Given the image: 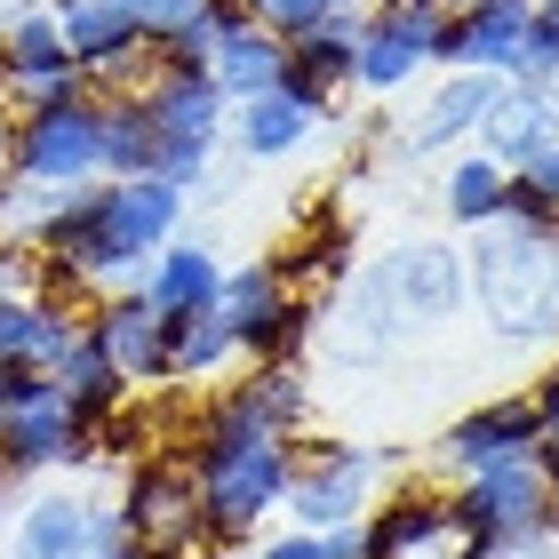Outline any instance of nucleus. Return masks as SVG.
<instances>
[{
  "label": "nucleus",
  "mask_w": 559,
  "mask_h": 559,
  "mask_svg": "<svg viewBox=\"0 0 559 559\" xmlns=\"http://www.w3.org/2000/svg\"><path fill=\"white\" fill-rule=\"evenodd\" d=\"M472 296L488 304V328L512 344H559V233L488 224L464 257Z\"/></svg>",
  "instance_id": "obj_1"
},
{
  "label": "nucleus",
  "mask_w": 559,
  "mask_h": 559,
  "mask_svg": "<svg viewBox=\"0 0 559 559\" xmlns=\"http://www.w3.org/2000/svg\"><path fill=\"white\" fill-rule=\"evenodd\" d=\"M448 512H455V527H464L472 544H512V536L559 527V488H551L544 440L512 448V455H488L479 472H464L455 496H448Z\"/></svg>",
  "instance_id": "obj_2"
},
{
  "label": "nucleus",
  "mask_w": 559,
  "mask_h": 559,
  "mask_svg": "<svg viewBox=\"0 0 559 559\" xmlns=\"http://www.w3.org/2000/svg\"><path fill=\"white\" fill-rule=\"evenodd\" d=\"M296 479V448L288 440H248V448H200L192 455V488H200V520L216 544H240L288 503Z\"/></svg>",
  "instance_id": "obj_3"
},
{
  "label": "nucleus",
  "mask_w": 559,
  "mask_h": 559,
  "mask_svg": "<svg viewBox=\"0 0 559 559\" xmlns=\"http://www.w3.org/2000/svg\"><path fill=\"white\" fill-rule=\"evenodd\" d=\"M0 96H9V112H40V105H72V96H96L88 72L72 64L64 48V24L40 9H24L16 24H0Z\"/></svg>",
  "instance_id": "obj_4"
},
{
  "label": "nucleus",
  "mask_w": 559,
  "mask_h": 559,
  "mask_svg": "<svg viewBox=\"0 0 559 559\" xmlns=\"http://www.w3.org/2000/svg\"><path fill=\"white\" fill-rule=\"evenodd\" d=\"M216 320L233 328V352H248V360H296L304 344V296L288 288V272L280 264H240L224 272L216 288Z\"/></svg>",
  "instance_id": "obj_5"
},
{
  "label": "nucleus",
  "mask_w": 559,
  "mask_h": 559,
  "mask_svg": "<svg viewBox=\"0 0 559 559\" xmlns=\"http://www.w3.org/2000/svg\"><path fill=\"white\" fill-rule=\"evenodd\" d=\"M96 120H105V96L16 112L9 176H33V185H96Z\"/></svg>",
  "instance_id": "obj_6"
},
{
  "label": "nucleus",
  "mask_w": 559,
  "mask_h": 559,
  "mask_svg": "<svg viewBox=\"0 0 559 559\" xmlns=\"http://www.w3.org/2000/svg\"><path fill=\"white\" fill-rule=\"evenodd\" d=\"M88 455H96V440L81 431L72 400L57 392V376L16 368L9 416H0V464L9 472H40V464H88Z\"/></svg>",
  "instance_id": "obj_7"
},
{
  "label": "nucleus",
  "mask_w": 559,
  "mask_h": 559,
  "mask_svg": "<svg viewBox=\"0 0 559 559\" xmlns=\"http://www.w3.org/2000/svg\"><path fill=\"white\" fill-rule=\"evenodd\" d=\"M112 520L129 527L144 551H168V559H192L200 544H216L209 520H200L192 472H168V464H136V472H129V496H120Z\"/></svg>",
  "instance_id": "obj_8"
},
{
  "label": "nucleus",
  "mask_w": 559,
  "mask_h": 559,
  "mask_svg": "<svg viewBox=\"0 0 559 559\" xmlns=\"http://www.w3.org/2000/svg\"><path fill=\"white\" fill-rule=\"evenodd\" d=\"M376 472H384V455H368V448H312V455H296L280 512H296V527H352L376 503Z\"/></svg>",
  "instance_id": "obj_9"
},
{
  "label": "nucleus",
  "mask_w": 559,
  "mask_h": 559,
  "mask_svg": "<svg viewBox=\"0 0 559 559\" xmlns=\"http://www.w3.org/2000/svg\"><path fill=\"white\" fill-rule=\"evenodd\" d=\"M440 16L448 9H431V0H408V9H368L360 48H352V88H368V96L408 88L416 72L431 64V33H440Z\"/></svg>",
  "instance_id": "obj_10"
},
{
  "label": "nucleus",
  "mask_w": 559,
  "mask_h": 559,
  "mask_svg": "<svg viewBox=\"0 0 559 559\" xmlns=\"http://www.w3.org/2000/svg\"><path fill=\"white\" fill-rule=\"evenodd\" d=\"M88 336L105 344V360L129 376V384H168V320L129 288V296H96Z\"/></svg>",
  "instance_id": "obj_11"
},
{
  "label": "nucleus",
  "mask_w": 559,
  "mask_h": 559,
  "mask_svg": "<svg viewBox=\"0 0 559 559\" xmlns=\"http://www.w3.org/2000/svg\"><path fill=\"white\" fill-rule=\"evenodd\" d=\"M96 200H105V233L129 248V257H160L185 224V192L160 185V176H96Z\"/></svg>",
  "instance_id": "obj_12"
},
{
  "label": "nucleus",
  "mask_w": 559,
  "mask_h": 559,
  "mask_svg": "<svg viewBox=\"0 0 559 559\" xmlns=\"http://www.w3.org/2000/svg\"><path fill=\"white\" fill-rule=\"evenodd\" d=\"M544 440V416H536V400H488V408H464L448 424V440H440V464L464 479V472H479L488 455H512V448H536Z\"/></svg>",
  "instance_id": "obj_13"
},
{
  "label": "nucleus",
  "mask_w": 559,
  "mask_h": 559,
  "mask_svg": "<svg viewBox=\"0 0 559 559\" xmlns=\"http://www.w3.org/2000/svg\"><path fill=\"white\" fill-rule=\"evenodd\" d=\"M384 280H392V304H400L408 320H448L455 304L472 296V272H464V257H455L448 240L400 248V257L384 264Z\"/></svg>",
  "instance_id": "obj_14"
},
{
  "label": "nucleus",
  "mask_w": 559,
  "mask_h": 559,
  "mask_svg": "<svg viewBox=\"0 0 559 559\" xmlns=\"http://www.w3.org/2000/svg\"><path fill=\"white\" fill-rule=\"evenodd\" d=\"M144 112H152V129H160V136L216 144V136H224V112H233V105H224V88H216L209 64H160V81H152Z\"/></svg>",
  "instance_id": "obj_15"
},
{
  "label": "nucleus",
  "mask_w": 559,
  "mask_h": 559,
  "mask_svg": "<svg viewBox=\"0 0 559 559\" xmlns=\"http://www.w3.org/2000/svg\"><path fill=\"white\" fill-rule=\"evenodd\" d=\"M216 288H224V264L209 257L200 240H168L160 257L144 264V280H136V296L152 304L160 320H185V312H209L216 304Z\"/></svg>",
  "instance_id": "obj_16"
},
{
  "label": "nucleus",
  "mask_w": 559,
  "mask_h": 559,
  "mask_svg": "<svg viewBox=\"0 0 559 559\" xmlns=\"http://www.w3.org/2000/svg\"><path fill=\"white\" fill-rule=\"evenodd\" d=\"M320 112L312 96H296V88H264V96H248V105H233V144L248 152V160H288V152H304V136L320 129Z\"/></svg>",
  "instance_id": "obj_17"
},
{
  "label": "nucleus",
  "mask_w": 559,
  "mask_h": 559,
  "mask_svg": "<svg viewBox=\"0 0 559 559\" xmlns=\"http://www.w3.org/2000/svg\"><path fill=\"white\" fill-rule=\"evenodd\" d=\"M544 136H559V96L551 88H520V81H503V96L488 112H479V129H472V152H488V160L512 168L520 152H536Z\"/></svg>",
  "instance_id": "obj_18"
},
{
  "label": "nucleus",
  "mask_w": 559,
  "mask_h": 559,
  "mask_svg": "<svg viewBox=\"0 0 559 559\" xmlns=\"http://www.w3.org/2000/svg\"><path fill=\"white\" fill-rule=\"evenodd\" d=\"M105 512L88 496H40L33 512L16 520V559H88L105 544Z\"/></svg>",
  "instance_id": "obj_19"
},
{
  "label": "nucleus",
  "mask_w": 559,
  "mask_h": 559,
  "mask_svg": "<svg viewBox=\"0 0 559 559\" xmlns=\"http://www.w3.org/2000/svg\"><path fill=\"white\" fill-rule=\"evenodd\" d=\"M496 96H503V72H448V81L431 88L424 120L408 129V144H416V152H448L455 136H472V129H479V112H488Z\"/></svg>",
  "instance_id": "obj_20"
},
{
  "label": "nucleus",
  "mask_w": 559,
  "mask_h": 559,
  "mask_svg": "<svg viewBox=\"0 0 559 559\" xmlns=\"http://www.w3.org/2000/svg\"><path fill=\"white\" fill-rule=\"evenodd\" d=\"M464 24V72H503L512 81L520 48H527V24H536V0H479Z\"/></svg>",
  "instance_id": "obj_21"
},
{
  "label": "nucleus",
  "mask_w": 559,
  "mask_h": 559,
  "mask_svg": "<svg viewBox=\"0 0 559 559\" xmlns=\"http://www.w3.org/2000/svg\"><path fill=\"white\" fill-rule=\"evenodd\" d=\"M57 392L72 400V416H81V431L96 440V431L112 424L120 392H129V376H120V368L105 360V344H96V336H81V344H72L64 360H57Z\"/></svg>",
  "instance_id": "obj_22"
},
{
  "label": "nucleus",
  "mask_w": 559,
  "mask_h": 559,
  "mask_svg": "<svg viewBox=\"0 0 559 559\" xmlns=\"http://www.w3.org/2000/svg\"><path fill=\"white\" fill-rule=\"evenodd\" d=\"M209 72H216L224 105H248V96H264V88L288 81V40L264 33V24H248L240 40H224L216 57H209Z\"/></svg>",
  "instance_id": "obj_23"
},
{
  "label": "nucleus",
  "mask_w": 559,
  "mask_h": 559,
  "mask_svg": "<svg viewBox=\"0 0 559 559\" xmlns=\"http://www.w3.org/2000/svg\"><path fill=\"white\" fill-rule=\"evenodd\" d=\"M152 144H160V129H152L144 96H105V120H96V176H144L152 168Z\"/></svg>",
  "instance_id": "obj_24"
},
{
  "label": "nucleus",
  "mask_w": 559,
  "mask_h": 559,
  "mask_svg": "<svg viewBox=\"0 0 559 559\" xmlns=\"http://www.w3.org/2000/svg\"><path fill=\"white\" fill-rule=\"evenodd\" d=\"M224 360H233V328L216 320V304L168 320V384H200V376H216Z\"/></svg>",
  "instance_id": "obj_25"
},
{
  "label": "nucleus",
  "mask_w": 559,
  "mask_h": 559,
  "mask_svg": "<svg viewBox=\"0 0 559 559\" xmlns=\"http://www.w3.org/2000/svg\"><path fill=\"white\" fill-rule=\"evenodd\" d=\"M503 160H488V152H464V160L448 168V224H464V233H488V224L503 216Z\"/></svg>",
  "instance_id": "obj_26"
},
{
  "label": "nucleus",
  "mask_w": 559,
  "mask_h": 559,
  "mask_svg": "<svg viewBox=\"0 0 559 559\" xmlns=\"http://www.w3.org/2000/svg\"><path fill=\"white\" fill-rule=\"evenodd\" d=\"M240 400L257 408V424L272 431V440H296V424H304V376H296V360L248 368V376H240Z\"/></svg>",
  "instance_id": "obj_27"
},
{
  "label": "nucleus",
  "mask_w": 559,
  "mask_h": 559,
  "mask_svg": "<svg viewBox=\"0 0 559 559\" xmlns=\"http://www.w3.org/2000/svg\"><path fill=\"white\" fill-rule=\"evenodd\" d=\"M520 88H551L559 81V0H536V24H527V48L512 64Z\"/></svg>",
  "instance_id": "obj_28"
},
{
  "label": "nucleus",
  "mask_w": 559,
  "mask_h": 559,
  "mask_svg": "<svg viewBox=\"0 0 559 559\" xmlns=\"http://www.w3.org/2000/svg\"><path fill=\"white\" fill-rule=\"evenodd\" d=\"M209 160H216V144H192V136H160V144H152V168H144V176H160V185H176V192L192 200V185L209 176Z\"/></svg>",
  "instance_id": "obj_29"
},
{
  "label": "nucleus",
  "mask_w": 559,
  "mask_h": 559,
  "mask_svg": "<svg viewBox=\"0 0 559 559\" xmlns=\"http://www.w3.org/2000/svg\"><path fill=\"white\" fill-rule=\"evenodd\" d=\"M33 328H40V296H0V360H9V368H24Z\"/></svg>",
  "instance_id": "obj_30"
},
{
  "label": "nucleus",
  "mask_w": 559,
  "mask_h": 559,
  "mask_svg": "<svg viewBox=\"0 0 559 559\" xmlns=\"http://www.w3.org/2000/svg\"><path fill=\"white\" fill-rule=\"evenodd\" d=\"M248 16H257L264 33H280V40H296V33H312V24L328 16V0H248Z\"/></svg>",
  "instance_id": "obj_31"
},
{
  "label": "nucleus",
  "mask_w": 559,
  "mask_h": 559,
  "mask_svg": "<svg viewBox=\"0 0 559 559\" xmlns=\"http://www.w3.org/2000/svg\"><path fill=\"white\" fill-rule=\"evenodd\" d=\"M512 176H520L527 192H544V209L559 216V136H544L536 152H520V160H512Z\"/></svg>",
  "instance_id": "obj_32"
},
{
  "label": "nucleus",
  "mask_w": 559,
  "mask_h": 559,
  "mask_svg": "<svg viewBox=\"0 0 559 559\" xmlns=\"http://www.w3.org/2000/svg\"><path fill=\"white\" fill-rule=\"evenodd\" d=\"M136 9V24H144V40H160V33H176V24H192L209 0H129Z\"/></svg>",
  "instance_id": "obj_33"
},
{
  "label": "nucleus",
  "mask_w": 559,
  "mask_h": 559,
  "mask_svg": "<svg viewBox=\"0 0 559 559\" xmlns=\"http://www.w3.org/2000/svg\"><path fill=\"white\" fill-rule=\"evenodd\" d=\"M472 559H559V527H544V536H512V544H472Z\"/></svg>",
  "instance_id": "obj_34"
},
{
  "label": "nucleus",
  "mask_w": 559,
  "mask_h": 559,
  "mask_svg": "<svg viewBox=\"0 0 559 559\" xmlns=\"http://www.w3.org/2000/svg\"><path fill=\"white\" fill-rule=\"evenodd\" d=\"M392 559H472V536H464V527H431V536L424 544H408V551H392Z\"/></svg>",
  "instance_id": "obj_35"
},
{
  "label": "nucleus",
  "mask_w": 559,
  "mask_h": 559,
  "mask_svg": "<svg viewBox=\"0 0 559 559\" xmlns=\"http://www.w3.org/2000/svg\"><path fill=\"white\" fill-rule=\"evenodd\" d=\"M527 400H536V416H544V431H559V360H551V376H544V384L527 392Z\"/></svg>",
  "instance_id": "obj_36"
},
{
  "label": "nucleus",
  "mask_w": 559,
  "mask_h": 559,
  "mask_svg": "<svg viewBox=\"0 0 559 559\" xmlns=\"http://www.w3.org/2000/svg\"><path fill=\"white\" fill-rule=\"evenodd\" d=\"M9 136H16V112H9V96H0V176H9Z\"/></svg>",
  "instance_id": "obj_37"
},
{
  "label": "nucleus",
  "mask_w": 559,
  "mask_h": 559,
  "mask_svg": "<svg viewBox=\"0 0 559 559\" xmlns=\"http://www.w3.org/2000/svg\"><path fill=\"white\" fill-rule=\"evenodd\" d=\"M9 392H16V368L0 360V416H9Z\"/></svg>",
  "instance_id": "obj_38"
},
{
  "label": "nucleus",
  "mask_w": 559,
  "mask_h": 559,
  "mask_svg": "<svg viewBox=\"0 0 559 559\" xmlns=\"http://www.w3.org/2000/svg\"><path fill=\"white\" fill-rule=\"evenodd\" d=\"M24 9H40V0H0V24H16Z\"/></svg>",
  "instance_id": "obj_39"
},
{
  "label": "nucleus",
  "mask_w": 559,
  "mask_h": 559,
  "mask_svg": "<svg viewBox=\"0 0 559 559\" xmlns=\"http://www.w3.org/2000/svg\"><path fill=\"white\" fill-rule=\"evenodd\" d=\"M431 9H448V16H472V9H479V0H431Z\"/></svg>",
  "instance_id": "obj_40"
},
{
  "label": "nucleus",
  "mask_w": 559,
  "mask_h": 559,
  "mask_svg": "<svg viewBox=\"0 0 559 559\" xmlns=\"http://www.w3.org/2000/svg\"><path fill=\"white\" fill-rule=\"evenodd\" d=\"M328 9H368V0H328Z\"/></svg>",
  "instance_id": "obj_41"
},
{
  "label": "nucleus",
  "mask_w": 559,
  "mask_h": 559,
  "mask_svg": "<svg viewBox=\"0 0 559 559\" xmlns=\"http://www.w3.org/2000/svg\"><path fill=\"white\" fill-rule=\"evenodd\" d=\"M368 9H408V0H368Z\"/></svg>",
  "instance_id": "obj_42"
}]
</instances>
